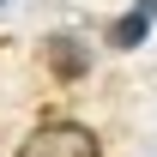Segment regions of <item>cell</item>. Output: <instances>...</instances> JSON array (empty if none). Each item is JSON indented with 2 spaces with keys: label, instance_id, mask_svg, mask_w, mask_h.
Returning <instances> with one entry per match:
<instances>
[{
  "label": "cell",
  "instance_id": "obj_1",
  "mask_svg": "<svg viewBox=\"0 0 157 157\" xmlns=\"http://www.w3.org/2000/svg\"><path fill=\"white\" fill-rule=\"evenodd\" d=\"M12 157H103V139L85 127V121H42V127H30V139H24Z\"/></svg>",
  "mask_w": 157,
  "mask_h": 157
},
{
  "label": "cell",
  "instance_id": "obj_2",
  "mask_svg": "<svg viewBox=\"0 0 157 157\" xmlns=\"http://www.w3.org/2000/svg\"><path fill=\"white\" fill-rule=\"evenodd\" d=\"M42 67H48V78H60V85L91 78V36H78V30L42 36Z\"/></svg>",
  "mask_w": 157,
  "mask_h": 157
},
{
  "label": "cell",
  "instance_id": "obj_3",
  "mask_svg": "<svg viewBox=\"0 0 157 157\" xmlns=\"http://www.w3.org/2000/svg\"><path fill=\"white\" fill-rule=\"evenodd\" d=\"M151 24H157V0H133V6L109 24V48H121V55H127V48H139V42L151 36Z\"/></svg>",
  "mask_w": 157,
  "mask_h": 157
}]
</instances>
